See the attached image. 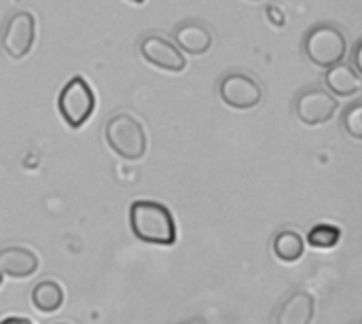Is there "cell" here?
Instances as JSON below:
<instances>
[{
    "mask_svg": "<svg viewBox=\"0 0 362 324\" xmlns=\"http://www.w3.org/2000/svg\"><path fill=\"white\" fill-rule=\"evenodd\" d=\"M104 138L108 149L125 161H138L146 153L144 125L129 112L112 115L104 125Z\"/></svg>",
    "mask_w": 362,
    "mask_h": 324,
    "instance_id": "obj_3",
    "label": "cell"
},
{
    "mask_svg": "<svg viewBox=\"0 0 362 324\" xmlns=\"http://www.w3.org/2000/svg\"><path fill=\"white\" fill-rule=\"evenodd\" d=\"M57 110L68 127H83L95 110V93L83 76H72L57 96Z\"/></svg>",
    "mask_w": 362,
    "mask_h": 324,
    "instance_id": "obj_4",
    "label": "cell"
},
{
    "mask_svg": "<svg viewBox=\"0 0 362 324\" xmlns=\"http://www.w3.org/2000/svg\"><path fill=\"white\" fill-rule=\"evenodd\" d=\"M218 96L233 110H252L263 102V85L248 72H229L221 79Z\"/></svg>",
    "mask_w": 362,
    "mask_h": 324,
    "instance_id": "obj_5",
    "label": "cell"
},
{
    "mask_svg": "<svg viewBox=\"0 0 362 324\" xmlns=\"http://www.w3.org/2000/svg\"><path fill=\"white\" fill-rule=\"evenodd\" d=\"M172 38L176 47L189 55H204L212 49V42H214L210 25L199 19H187L178 23L172 30Z\"/></svg>",
    "mask_w": 362,
    "mask_h": 324,
    "instance_id": "obj_9",
    "label": "cell"
},
{
    "mask_svg": "<svg viewBox=\"0 0 362 324\" xmlns=\"http://www.w3.org/2000/svg\"><path fill=\"white\" fill-rule=\"evenodd\" d=\"M140 55L155 68H161L165 72H182L187 68V59L185 53L170 42L168 38L159 36V34H146L140 45Z\"/></svg>",
    "mask_w": 362,
    "mask_h": 324,
    "instance_id": "obj_8",
    "label": "cell"
},
{
    "mask_svg": "<svg viewBox=\"0 0 362 324\" xmlns=\"http://www.w3.org/2000/svg\"><path fill=\"white\" fill-rule=\"evenodd\" d=\"M129 2H136V4H140V2H144V0H129Z\"/></svg>",
    "mask_w": 362,
    "mask_h": 324,
    "instance_id": "obj_19",
    "label": "cell"
},
{
    "mask_svg": "<svg viewBox=\"0 0 362 324\" xmlns=\"http://www.w3.org/2000/svg\"><path fill=\"white\" fill-rule=\"evenodd\" d=\"M252 2H261V0H252Z\"/></svg>",
    "mask_w": 362,
    "mask_h": 324,
    "instance_id": "obj_21",
    "label": "cell"
},
{
    "mask_svg": "<svg viewBox=\"0 0 362 324\" xmlns=\"http://www.w3.org/2000/svg\"><path fill=\"white\" fill-rule=\"evenodd\" d=\"M0 324H32L28 318H19V316H11V318H4Z\"/></svg>",
    "mask_w": 362,
    "mask_h": 324,
    "instance_id": "obj_18",
    "label": "cell"
},
{
    "mask_svg": "<svg viewBox=\"0 0 362 324\" xmlns=\"http://www.w3.org/2000/svg\"><path fill=\"white\" fill-rule=\"evenodd\" d=\"M129 227L136 240L153 246H172L178 238L172 212L153 199H136L129 206Z\"/></svg>",
    "mask_w": 362,
    "mask_h": 324,
    "instance_id": "obj_1",
    "label": "cell"
},
{
    "mask_svg": "<svg viewBox=\"0 0 362 324\" xmlns=\"http://www.w3.org/2000/svg\"><path fill=\"white\" fill-rule=\"evenodd\" d=\"M303 51L305 57L318 66V68H333L335 64H341L348 53V38L346 32L335 23H316L308 30L303 38Z\"/></svg>",
    "mask_w": 362,
    "mask_h": 324,
    "instance_id": "obj_2",
    "label": "cell"
},
{
    "mask_svg": "<svg viewBox=\"0 0 362 324\" xmlns=\"http://www.w3.org/2000/svg\"><path fill=\"white\" fill-rule=\"evenodd\" d=\"M361 49H362V40H356V45H354V59H352V68L362 74V62H361Z\"/></svg>",
    "mask_w": 362,
    "mask_h": 324,
    "instance_id": "obj_17",
    "label": "cell"
},
{
    "mask_svg": "<svg viewBox=\"0 0 362 324\" xmlns=\"http://www.w3.org/2000/svg\"><path fill=\"white\" fill-rule=\"evenodd\" d=\"M38 270V257L34 250L23 246H6L0 250V272L2 276L23 280L34 276Z\"/></svg>",
    "mask_w": 362,
    "mask_h": 324,
    "instance_id": "obj_10",
    "label": "cell"
},
{
    "mask_svg": "<svg viewBox=\"0 0 362 324\" xmlns=\"http://www.w3.org/2000/svg\"><path fill=\"white\" fill-rule=\"evenodd\" d=\"M325 85L333 98H352L361 93L362 76L350 64L341 62L325 72Z\"/></svg>",
    "mask_w": 362,
    "mask_h": 324,
    "instance_id": "obj_12",
    "label": "cell"
},
{
    "mask_svg": "<svg viewBox=\"0 0 362 324\" xmlns=\"http://www.w3.org/2000/svg\"><path fill=\"white\" fill-rule=\"evenodd\" d=\"M59 324H66V323H59Z\"/></svg>",
    "mask_w": 362,
    "mask_h": 324,
    "instance_id": "obj_22",
    "label": "cell"
},
{
    "mask_svg": "<svg viewBox=\"0 0 362 324\" xmlns=\"http://www.w3.org/2000/svg\"><path fill=\"white\" fill-rule=\"evenodd\" d=\"M2 278H4V276H2V272H0V287H2Z\"/></svg>",
    "mask_w": 362,
    "mask_h": 324,
    "instance_id": "obj_20",
    "label": "cell"
},
{
    "mask_svg": "<svg viewBox=\"0 0 362 324\" xmlns=\"http://www.w3.org/2000/svg\"><path fill=\"white\" fill-rule=\"evenodd\" d=\"M316 314V299L305 293L297 291L291 293L276 312V324H312Z\"/></svg>",
    "mask_w": 362,
    "mask_h": 324,
    "instance_id": "obj_11",
    "label": "cell"
},
{
    "mask_svg": "<svg viewBox=\"0 0 362 324\" xmlns=\"http://www.w3.org/2000/svg\"><path fill=\"white\" fill-rule=\"evenodd\" d=\"M274 255L282 261V263H295L303 257L305 253V244L303 238L295 231V229H282L276 233L274 238Z\"/></svg>",
    "mask_w": 362,
    "mask_h": 324,
    "instance_id": "obj_13",
    "label": "cell"
},
{
    "mask_svg": "<svg viewBox=\"0 0 362 324\" xmlns=\"http://www.w3.org/2000/svg\"><path fill=\"white\" fill-rule=\"evenodd\" d=\"M337 108H339L337 98H333L329 91H325L320 87L301 89L295 96V104H293L295 117L310 127L329 123L335 117Z\"/></svg>",
    "mask_w": 362,
    "mask_h": 324,
    "instance_id": "obj_7",
    "label": "cell"
},
{
    "mask_svg": "<svg viewBox=\"0 0 362 324\" xmlns=\"http://www.w3.org/2000/svg\"><path fill=\"white\" fill-rule=\"evenodd\" d=\"M341 127L354 138V140H362V102L356 100L352 102L341 117Z\"/></svg>",
    "mask_w": 362,
    "mask_h": 324,
    "instance_id": "obj_16",
    "label": "cell"
},
{
    "mask_svg": "<svg viewBox=\"0 0 362 324\" xmlns=\"http://www.w3.org/2000/svg\"><path fill=\"white\" fill-rule=\"evenodd\" d=\"M32 306L42 314H53L64 306V291L57 282H38L32 291Z\"/></svg>",
    "mask_w": 362,
    "mask_h": 324,
    "instance_id": "obj_14",
    "label": "cell"
},
{
    "mask_svg": "<svg viewBox=\"0 0 362 324\" xmlns=\"http://www.w3.org/2000/svg\"><path fill=\"white\" fill-rule=\"evenodd\" d=\"M36 40V19L30 11H17L13 13L2 30H0V45L4 53L13 59H23Z\"/></svg>",
    "mask_w": 362,
    "mask_h": 324,
    "instance_id": "obj_6",
    "label": "cell"
},
{
    "mask_svg": "<svg viewBox=\"0 0 362 324\" xmlns=\"http://www.w3.org/2000/svg\"><path fill=\"white\" fill-rule=\"evenodd\" d=\"M341 240V231L339 227L335 225H316L312 227V231L308 233V242L312 244V248H318V250H329L333 246H337Z\"/></svg>",
    "mask_w": 362,
    "mask_h": 324,
    "instance_id": "obj_15",
    "label": "cell"
}]
</instances>
